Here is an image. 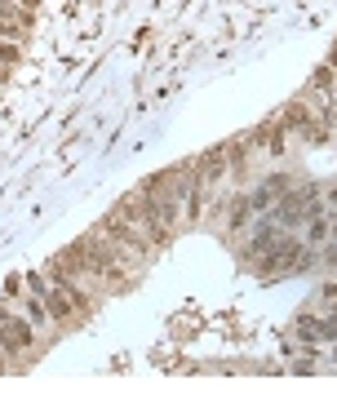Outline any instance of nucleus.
Segmentation results:
<instances>
[{
	"label": "nucleus",
	"mask_w": 337,
	"mask_h": 399,
	"mask_svg": "<svg viewBox=\"0 0 337 399\" xmlns=\"http://www.w3.org/2000/svg\"><path fill=\"white\" fill-rule=\"evenodd\" d=\"M329 67H333V71H337V45H333V63H329Z\"/></svg>",
	"instance_id": "nucleus-14"
},
{
	"label": "nucleus",
	"mask_w": 337,
	"mask_h": 399,
	"mask_svg": "<svg viewBox=\"0 0 337 399\" xmlns=\"http://www.w3.org/2000/svg\"><path fill=\"white\" fill-rule=\"evenodd\" d=\"M0 84H5V71H0Z\"/></svg>",
	"instance_id": "nucleus-17"
},
{
	"label": "nucleus",
	"mask_w": 337,
	"mask_h": 399,
	"mask_svg": "<svg viewBox=\"0 0 337 399\" xmlns=\"http://www.w3.org/2000/svg\"><path fill=\"white\" fill-rule=\"evenodd\" d=\"M333 76H337V71L324 63V67H315L311 71V84H315V93H333Z\"/></svg>",
	"instance_id": "nucleus-9"
},
{
	"label": "nucleus",
	"mask_w": 337,
	"mask_h": 399,
	"mask_svg": "<svg viewBox=\"0 0 337 399\" xmlns=\"http://www.w3.org/2000/svg\"><path fill=\"white\" fill-rule=\"evenodd\" d=\"M324 235H329V218L311 209V240H324Z\"/></svg>",
	"instance_id": "nucleus-10"
},
{
	"label": "nucleus",
	"mask_w": 337,
	"mask_h": 399,
	"mask_svg": "<svg viewBox=\"0 0 337 399\" xmlns=\"http://www.w3.org/2000/svg\"><path fill=\"white\" fill-rule=\"evenodd\" d=\"M80 253H84V262H89V270L98 275V284H111V289H129V266H124V258H120V249L111 244V240L103 235V240H80L76 244Z\"/></svg>",
	"instance_id": "nucleus-1"
},
{
	"label": "nucleus",
	"mask_w": 337,
	"mask_h": 399,
	"mask_svg": "<svg viewBox=\"0 0 337 399\" xmlns=\"http://www.w3.org/2000/svg\"><path fill=\"white\" fill-rule=\"evenodd\" d=\"M18 58H22V53H18V45L0 40V63H5V67H18Z\"/></svg>",
	"instance_id": "nucleus-11"
},
{
	"label": "nucleus",
	"mask_w": 337,
	"mask_h": 399,
	"mask_svg": "<svg viewBox=\"0 0 337 399\" xmlns=\"http://www.w3.org/2000/svg\"><path fill=\"white\" fill-rule=\"evenodd\" d=\"M0 341H5L9 355H22L27 346L36 341V329L27 320H13V315H0Z\"/></svg>",
	"instance_id": "nucleus-4"
},
{
	"label": "nucleus",
	"mask_w": 337,
	"mask_h": 399,
	"mask_svg": "<svg viewBox=\"0 0 337 399\" xmlns=\"http://www.w3.org/2000/svg\"><path fill=\"white\" fill-rule=\"evenodd\" d=\"M27 284H32V293L45 297V306H49L53 324H72V320H80V315H76V306H72V297H67L58 284H45L40 275H27Z\"/></svg>",
	"instance_id": "nucleus-3"
},
{
	"label": "nucleus",
	"mask_w": 337,
	"mask_h": 399,
	"mask_svg": "<svg viewBox=\"0 0 337 399\" xmlns=\"http://www.w3.org/2000/svg\"><path fill=\"white\" fill-rule=\"evenodd\" d=\"M103 235L111 240V244L120 249V258H124V266H143V262H151V240L138 231L133 222H124L120 213H111V218H103Z\"/></svg>",
	"instance_id": "nucleus-2"
},
{
	"label": "nucleus",
	"mask_w": 337,
	"mask_h": 399,
	"mask_svg": "<svg viewBox=\"0 0 337 399\" xmlns=\"http://www.w3.org/2000/svg\"><path fill=\"white\" fill-rule=\"evenodd\" d=\"M227 147H218V151H209L204 155V160H200V187H204V182H218L222 174H227Z\"/></svg>",
	"instance_id": "nucleus-6"
},
{
	"label": "nucleus",
	"mask_w": 337,
	"mask_h": 399,
	"mask_svg": "<svg viewBox=\"0 0 337 399\" xmlns=\"http://www.w3.org/2000/svg\"><path fill=\"white\" fill-rule=\"evenodd\" d=\"M231 222L240 226V222H249V200H240V204H235V213H231Z\"/></svg>",
	"instance_id": "nucleus-12"
},
{
	"label": "nucleus",
	"mask_w": 337,
	"mask_h": 399,
	"mask_svg": "<svg viewBox=\"0 0 337 399\" xmlns=\"http://www.w3.org/2000/svg\"><path fill=\"white\" fill-rule=\"evenodd\" d=\"M5 355H9V351H5V341H0V373H5Z\"/></svg>",
	"instance_id": "nucleus-13"
},
{
	"label": "nucleus",
	"mask_w": 337,
	"mask_h": 399,
	"mask_svg": "<svg viewBox=\"0 0 337 399\" xmlns=\"http://www.w3.org/2000/svg\"><path fill=\"white\" fill-rule=\"evenodd\" d=\"M333 93H337V76H333Z\"/></svg>",
	"instance_id": "nucleus-16"
},
{
	"label": "nucleus",
	"mask_w": 337,
	"mask_h": 399,
	"mask_svg": "<svg viewBox=\"0 0 337 399\" xmlns=\"http://www.w3.org/2000/svg\"><path fill=\"white\" fill-rule=\"evenodd\" d=\"M27 27H32V13H27V9H18V5H0V36L22 40Z\"/></svg>",
	"instance_id": "nucleus-5"
},
{
	"label": "nucleus",
	"mask_w": 337,
	"mask_h": 399,
	"mask_svg": "<svg viewBox=\"0 0 337 399\" xmlns=\"http://www.w3.org/2000/svg\"><path fill=\"white\" fill-rule=\"evenodd\" d=\"M27 320H32V329H45V324H53V315H49V306H45V297H40V293L27 297Z\"/></svg>",
	"instance_id": "nucleus-8"
},
{
	"label": "nucleus",
	"mask_w": 337,
	"mask_h": 399,
	"mask_svg": "<svg viewBox=\"0 0 337 399\" xmlns=\"http://www.w3.org/2000/svg\"><path fill=\"white\" fill-rule=\"evenodd\" d=\"M284 133H289L284 124H262V129H258V147H266V151L279 155V151H284Z\"/></svg>",
	"instance_id": "nucleus-7"
},
{
	"label": "nucleus",
	"mask_w": 337,
	"mask_h": 399,
	"mask_svg": "<svg viewBox=\"0 0 337 399\" xmlns=\"http://www.w3.org/2000/svg\"><path fill=\"white\" fill-rule=\"evenodd\" d=\"M329 200H333V204H337V191H333V195H329Z\"/></svg>",
	"instance_id": "nucleus-15"
}]
</instances>
